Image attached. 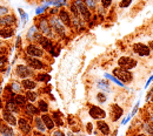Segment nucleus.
Listing matches in <instances>:
<instances>
[{
    "mask_svg": "<svg viewBox=\"0 0 153 136\" xmlns=\"http://www.w3.org/2000/svg\"><path fill=\"white\" fill-rule=\"evenodd\" d=\"M113 75L122 83H128L133 80V75L130 70L127 69H122V68H114L113 69Z\"/></svg>",
    "mask_w": 153,
    "mask_h": 136,
    "instance_id": "1",
    "label": "nucleus"
},
{
    "mask_svg": "<svg viewBox=\"0 0 153 136\" xmlns=\"http://www.w3.org/2000/svg\"><path fill=\"white\" fill-rule=\"evenodd\" d=\"M118 65L119 67L122 68V69H132L137 66V61L132 58H128V56H122L119 60H118Z\"/></svg>",
    "mask_w": 153,
    "mask_h": 136,
    "instance_id": "2",
    "label": "nucleus"
},
{
    "mask_svg": "<svg viewBox=\"0 0 153 136\" xmlns=\"http://www.w3.org/2000/svg\"><path fill=\"white\" fill-rule=\"evenodd\" d=\"M133 51L134 53H137L139 56H149L151 54V49L145 43H134L133 45Z\"/></svg>",
    "mask_w": 153,
    "mask_h": 136,
    "instance_id": "3",
    "label": "nucleus"
},
{
    "mask_svg": "<svg viewBox=\"0 0 153 136\" xmlns=\"http://www.w3.org/2000/svg\"><path fill=\"white\" fill-rule=\"evenodd\" d=\"M74 4H75V6H77L79 13H80V14L83 15V18L85 19V21H89V20L91 19V13H90L87 6H86L81 0H77Z\"/></svg>",
    "mask_w": 153,
    "mask_h": 136,
    "instance_id": "4",
    "label": "nucleus"
},
{
    "mask_svg": "<svg viewBox=\"0 0 153 136\" xmlns=\"http://www.w3.org/2000/svg\"><path fill=\"white\" fill-rule=\"evenodd\" d=\"M89 114L92 119H95V120H100V119H104L106 116V113L104 109H101L100 107L98 106H92L89 110Z\"/></svg>",
    "mask_w": 153,
    "mask_h": 136,
    "instance_id": "5",
    "label": "nucleus"
},
{
    "mask_svg": "<svg viewBox=\"0 0 153 136\" xmlns=\"http://www.w3.org/2000/svg\"><path fill=\"white\" fill-rule=\"evenodd\" d=\"M26 52H27L29 55L33 56V58H40V56H42V54H44L42 49H41L39 46H37V45H30V46H27Z\"/></svg>",
    "mask_w": 153,
    "mask_h": 136,
    "instance_id": "6",
    "label": "nucleus"
},
{
    "mask_svg": "<svg viewBox=\"0 0 153 136\" xmlns=\"http://www.w3.org/2000/svg\"><path fill=\"white\" fill-rule=\"evenodd\" d=\"M51 26L53 27V30L59 34V35H62V36L65 35V27H64V25L61 24L60 20L57 19L56 17H53V18L51 19Z\"/></svg>",
    "mask_w": 153,
    "mask_h": 136,
    "instance_id": "7",
    "label": "nucleus"
},
{
    "mask_svg": "<svg viewBox=\"0 0 153 136\" xmlns=\"http://www.w3.org/2000/svg\"><path fill=\"white\" fill-rule=\"evenodd\" d=\"M34 39H39V42H40V45L44 47V49H46V51H52L53 49V46H52V42H51V40H48L47 38H44V36H41L40 34H35L34 35ZM33 39V40H34Z\"/></svg>",
    "mask_w": 153,
    "mask_h": 136,
    "instance_id": "8",
    "label": "nucleus"
},
{
    "mask_svg": "<svg viewBox=\"0 0 153 136\" xmlns=\"http://www.w3.org/2000/svg\"><path fill=\"white\" fill-rule=\"evenodd\" d=\"M122 108L118 104H112L111 106V114H112V121H118L122 116Z\"/></svg>",
    "mask_w": 153,
    "mask_h": 136,
    "instance_id": "9",
    "label": "nucleus"
},
{
    "mask_svg": "<svg viewBox=\"0 0 153 136\" xmlns=\"http://www.w3.org/2000/svg\"><path fill=\"white\" fill-rule=\"evenodd\" d=\"M17 74H18L20 77L26 79V77H29V76H31V75H32V70H31L27 66L19 65V66L17 67Z\"/></svg>",
    "mask_w": 153,
    "mask_h": 136,
    "instance_id": "10",
    "label": "nucleus"
},
{
    "mask_svg": "<svg viewBox=\"0 0 153 136\" xmlns=\"http://www.w3.org/2000/svg\"><path fill=\"white\" fill-rule=\"evenodd\" d=\"M39 30L42 32L44 35H47V36H51V34H52V31H51V27H50V25H48V22L45 20V19H42V20H40V22H39Z\"/></svg>",
    "mask_w": 153,
    "mask_h": 136,
    "instance_id": "11",
    "label": "nucleus"
},
{
    "mask_svg": "<svg viewBox=\"0 0 153 136\" xmlns=\"http://www.w3.org/2000/svg\"><path fill=\"white\" fill-rule=\"evenodd\" d=\"M2 117H4V120L8 123V124H11V126H17V119L14 117V115H12V113L11 111H8V110H4V113H2Z\"/></svg>",
    "mask_w": 153,
    "mask_h": 136,
    "instance_id": "12",
    "label": "nucleus"
},
{
    "mask_svg": "<svg viewBox=\"0 0 153 136\" xmlns=\"http://www.w3.org/2000/svg\"><path fill=\"white\" fill-rule=\"evenodd\" d=\"M27 64L31 68H34V69H42L44 68V64L39 60V59H34V58H27L26 59Z\"/></svg>",
    "mask_w": 153,
    "mask_h": 136,
    "instance_id": "13",
    "label": "nucleus"
},
{
    "mask_svg": "<svg viewBox=\"0 0 153 136\" xmlns=\"http://www.w3.org/2000/svg\"><path fill=\"white\" fill-rule=\"evenodd\" d=\"M19 129L24 133V134H30L31 133V124L25 120V119H19Z\"/></svg>",
    "mask_w": 153,
    "mask_h": 136,
    "instance_id": "14",
    "label": "nucleus"
},
{
    "mask_svg": "<svg viewBox=\"0 0 153 136\" xmlns=\"http://www.w3.org/2000/svg\"><path fill=\"white\" fill-rule=\"evenodd\" d=\"M14 21H15V18H14L13 15L1 17V18H0V26H6V27H8V26L13 25Z\"/></svg>",
    "mask_w": 153,
    "mask_h": 136,
    "instance_id": "15",
    "label": "nucleus"
},
{
    "mask_svg": "<svg viewBox=\"0 0 153 136\" xmlns=\"http://www.w3.org/2000/svg\"><path fill=\"white\" fill-rule=\"evenodd\" d=\"M41 120H42V122H44V124H45V127L48 129V130H51V129H53L54 128V121L52 120V117H50L48 115H42L41 116Z\"/></svg>",
    "mask_w": 153,
    "mask_h": 136,
    "instance_id": "16",
    "label": "nucleus"
},
{
    "mask_svg": "<svg viewBox=\"0 0 153 136\" xmlns=\"http://www.w3.org/2000/svg\"><path fill=\"white\" fill-rule=\"evenodd\" d=\"M97 127H98V129L101 132V134H104V135H108V134H110V127H108V124H107L105 121L99 120L98 123H97Z\"/></svg>",
    "mask_w": 153,
    "mask_h": 136,
    "instance_id": "17",
    "label": "nucleus"
},
{
    "mask_svg": "<svg viewBox=\"0 0 153 136\" xmlns=\"http://www.w3.org/2000/svg\"><path fill=\"white\" fill-rule=\"evenodd\" d=\"M59 17H60V20L62 24H65L66 26H70L71 25V18L68 15V12H66L65 9H61L59 12Z\"/></svg>",
    "mask_w": 153,
    "mask_h": 136,
    "instance_id": "18",
    "label": "nucleus"
},
{
    "mask_svg": "<svg viewBox=\"0 0 153 136\" xmlns=\"http://www.w3.org/2000/svg\"><path fill=\"white\" fill-rule=\"evenodd\" d=\"M23 87L26 88L27 90H32V89H34V88L37 87V83H35L34 81L30 80V79H24V81H23Z\"/></svg>",
    "mask_w": 153,
    "mask_h": 136,
    "instance_id": "19",
    "label": "nucleus"
},
{
    "mask_svg": "<svg viewBox=\"0 0 153 136\" xmlns=\"http://www.w3.org/2000/svg\"><path fill=\"white\" fill-rule=\"evenodd\" d=\"M0 134L2 136H13V130L10 128V126H1L0 127Z\"/></svg>",
    "mask_w": 153,
    "mask_h": 136,
    "instance_id": "20",
    "label": "nucleus"
},
{
    "mask_svg": "<svg viewBox=\"0 0 153 136\" xmlns=\"http://www.w3.org/2000/svg\"><path fill=\"white\" fill-rule=\"evenodd\" d=\"M7 110L8 111H14V113H19V107H18V104L15 103L14 100H11V101L7 103Z\"/></svg>",
    "mask_w": 153,
    "mask_h": 136,
    "instance_id": "21",
    "label": "nucleus"
},
{
    "mask_svg": "<svg viewBox=\"0 0 153 136\" xmlns=\"http://www.w3.org/2000/svg\"><path fill=\"white\" fill-rule=\"evenodd\" d=\"M26 111L31 114V115H38L39 114V108H37L35 106H33L32 103H29L27 106H26Z\"/></svg>",
    "mask_w": 153,
    "mask_h": 136,
    "instance_id": "22",
    "label": "nucleus"
},
{
    "mask_svg": "<svg viewBox=\"0 0 153 136\" xmlns=\"http://www.w3.org/2000/svg\"><path fill=\"white\" fill-rule=\"evenodd\" d=\"M98 88H100V89H102V90H105V92H110V90H111V87H110L108 82H106L105 80L98 81Z\"/></svg>",
    "mask_w": 153,
    "mask_h": 136,
    "instance_id": "23",
    "label": "nucleus"
},
{
    "mask_svg": "<svg viewBox=\"0 0 153 136\" xmlns=\"http://www.w3.org/2000/svg\"><path fill=\"white\" fill-rule=\"evenodd\" d=\"M14 33V31L13 30H10V28H4V30H0V36L1 38H10V36H12Z\"/></svg>",
    "mask_w": 153,
    "mask_h": 136,
    "instance_id": "24",
    "label": "nucleus"
},
{
    "mask_svg": "<svg viewBox=\"0 0 153 136\" xmlns=\"http://www.w3.org/2000/svg\"><path fill=\"white\" fill-rule=\"evenodd\" d=\"M34 122H35V127H37V129H38V130L44 132V130L46 129V127H45V124H44V122H42V120H41V119L37 117V119L34 120Z\"/></svg>",
    "mask_w": 153,
    "mask_h": 136,
    "instance_id": "25",
    "label": "nucleus"
},
{
    "mask_svg": "<svg viewBox=\"0 0 153 136\" xmlns=\"http://www.w3.org/2000/svg\"><path fill=\"white\" fill-rule=\"evenodd\" d=\"M26 100H27L26 96L19 94V95L15 96V100H14V101H15V103H17L18 106H26Z\"/></svg>",
    "mask_w": 153,
    "mask_h": 136,
    "instance_id": "26",
    "label": "nucleus"
},
{
    "mask_svg": "<svg viewBox=\"0 0 153 136\" xmlns=\"http://www.w3.org/2000/svg\"><path fill=\"white\" fill-rule=\"evenodd\" d=\"M38 104H39V110L40 111H42V113H47V110H48V106H47V103L44 101V100H40V101L38 102Z\"/></svg>",
    "mask_w": 153,
    "mask_h": 136,
    "instance_id": "27",
    "label": "nucleus"
},
{
    "mask_svg": "<svg viewBox=\"0 0 153 136\" xmlns=\"http://www.w3.org/2000/svg\"><path fill=\"white\" fill-rule=\"evenodd\" d=\"M26 99L27 100H30V101H35L37 100V94L34 93V92H31V90H27V93H26Z\"/></svg>",
    "mask_w": 153,
    "mask_h": 136,
    "instance_id": "28",
    "label": "nucleus"
},
{
    "mask_svg": "<svg viewBox=\"0 0 153 136\" xmlns=\"http://www.w3.org/2000/svg\"><path fill=\"white\" fill-rule=\"evenodd\" d=\"M53 117H54V121H56V123H57V126H62L64 124V122H62V120L60 119V115L58 114V113H54L53 114Z\"/></svg>",
    "mask_w": 153,
    "mask_h": 136,
    "instance_id": "29",
    "label": "nucleus"
},
{
    "mask_svg": "<svg viewBox=\"0 0 153 136\" xmlns=\"http://www.w3.org/2000/svg\"><path fill=\"white\" fill-rule=\"evenodd\" d=\"M105 77H108L111 81H113L114 83H117V85H119V86H122V82H120L116 76H113V75H110V74H105Z\"/></svg>",
    "mask_w": 153,
    "mask_h": 136,
    "instance_id": "30",
    "label": "nucleus"
},
{
    "mask_svg": "<svg viewBox=\"0 0 153 136\" xmlns=\"http://www.w3.org/2000/svg\"><path fill=\"white\" fill-rule=\"evenodd\" d=\"M97 100L100 102V103H104V102L107 100L106 94H105V93H99V94L97 95Z\"/></svg>",
    "mask_w": 153,
    "mask_h": 136,
    "instance_id": "31",
    "label": "nucleus"
},
{
    "mask_svg": "<svg viewBox=\"0 0 153 136\" xmlns=\"http://www.w3.org/2000/svg\"><path fill=\"white\" fill-rule=\"evenodd\" d=\"M85 5L86 6H89L91 9H95V2H94V0H85Z\"/></svg>",
    "mask_w": 153,
    "mask_h": 136,
    "instance_id": "32",
    "label": "nucleus"
},
{
    "mask_svg": "<svg viewBox=\"0 0 153 136\" xmlns=\"http://www.w3.org/2000/svg\"><path fill=\"white\" fill-rule=\"evenodd\" d=\"M144 127H145L146 133H147V134H150V136H153V127L152 126H150V124H145Z\"/></svg>",
    "mask_w": 153,
    "mask_h": 136,
    "instance_id": "33",
    "label": "nucleus"
},
{
    "mask_svg": "<svg viewBox=\"0 0 153 136\" xmlns=\"http://www.w3.org/2000/svg\"><path fill=\"white\" fill-rule=\"evenodd\" d=\"M48 80H50V75L47 74H42L38 76V81H48Z\"/></svg>",
    "mask_w": 153,
    "mask_h": 136,
    "instance_id": "34",
    "label": "nucleus"
},
{
    "mask_svg": "<svg viewBox=\"0 0 153 136\" xmlns=\"http://www.w3.org/2000/svg\"><path fill=\"white\" fill-rule=\"evenodd\" d=\"M35 34H37L35 27H32V28H31V31L29 32V34H27V38H30L31 40H33V39H34V36H33V35H35Z\"/></svg>",
    "mask_w": 153,
    "mask_h": 136,
    "instance_id": "35",
    "label": "nucleus"
},
{
    "mask_svg": "<svg viewBox=\"0 0 153 136\" xmlns=\"http://www.w3.org/2000/svg\"><path fill=\"white\" fill-rule=\"evenodd\" d=\"M131 2H132V0H122L120 7H127V6H130Z\"/></svg>",
    "mask_w": 153,
    "mask_h": 136,
    "instance_id": "36",
    "label": "nucleus"
},
{
    "mask_svg": "<svg viewBox=\"0 0 153 136\" xmlns=\"http://www.w3.org/2000/svg\"><path fill=\"white\" fill-rule=\"evenodd\" d=\"M111 2H112V0H101V6L108 7V6H111Z\"/></svg>",
    "mask_w": 153,
    "mask_h": 136,
    "instance_id": "37",
    "label": "nucleus"
},
{
    "mask_svg": "<svg viewBox=\"0 0 153 136\" xmlns=\"http://www.w3.org/2000/svg\"><path fill=\"white\" fill-rule=\"evenodd\" d=\"M7 12H8V8L7 7H0V17H2V15H6L7 14Z\"/></svg>",
    "mask_w": 153,
    "mask_h": 136,
    "instance_id": "38",
    "label": "nucleus"
},
{
    "mask_svg": "<svg viewBox=\"0 0 153 136\" xmlns=\"http://www.w3.org/2000/svg\"><path fill=\"white\" fill-rule=\"evenodd\" d=\"M71 9H72V12H73V14H74V17H77V15L79 14V11H78V8H77V6H75V4H73V5H72V7H71Z\"/></svg>",
    "mask_w": 153,
    "mask_h": 136,
    "instance_id": "39",
    "label": "nucleus"
},
{
    "mask_svg": "<svg viewBox=\"0 0 153 136\" xmlns=\"http://www.w3.org/2000/svg\"><path fill=\"white\" fill-rule=\"evenodd\" d=\"M92 129H93V124L92 123H87V127H86V130L89 134H92Z\"/></svg>",
    "mask_w": 153,
    "mask_h": 136,
    "instance_id": "40",
    "label": "nucleus"
},
{
    "mask_svg": "<svg viewBox=\"0 0 153 136\" xmlns=\"http://www.w3.org/2000/svg\"><path fill=\"white\" fill-rule=\"evenodd\" d=\"M138 106H139V102L135 104V107H134V109H133V111H132V114H131V116H133L135 113H137V110H138Z\"/></svg>",
    "mask_w": 153,
    "mask_h": 136,
    "instance_id": "41",
    "label": "nucleus"
},
{
    "mask_svg": "<svg viewBox=\"0 0 153 136\" xmlns=\"http://www.w3.org/2000/svg\"><path fill=\"white\" fill-rule=\"evenodd\" d=\"M5 62H6V59H5V58H1V56H0V67H2V66L5 65Z\"/></svg>",
    "mask_w": 153,
    "mask_h": 136,
    "instance_id": "42",
    "label": "nucleus"
},
{
    "mask_svg": "<svg viewBox=\"0 0 153 136\" xmlns=\"http://www.w3.org/2000/svg\"><path fill=\"white\" fill-rule=\"evenodd\" d=\"M53 136H65V134H62L61 132H56V133L53 134Z\"/></svg>",
    "mask_w": 153,
    "mask_h": 136,
    "instance_id": "43",
    "label": "nucleus"
},
{
    "mask_svg": "<svg viewBox=\"0 0 153 136\" xmlns=\"http://www.w3.org/2000/svg\"><path fill=\"white\" fill-rule=\"evenodd\" d=\"M149 47H150V49H152L153 51V40H151V41L149 42Z\"/></svg>",
    "mask_w": 153,
    "mask_h": 136,
    "instance_id": "44",
    "label": "nucleus"
},
{
    "mask_svg": "<svg viewBox=\"0 0 153 136\" xmlns=\"http://www.w3.org/2000/svg\"><path fill=\"white\" fill-rule=\"evenodd\" d=\"M13 86H14V89H15V90H19V88H20V87H19L17 83H13Z\"/></svg>",
    "mask_w": 153,
    "mask_h": 136,
    "instance_id": "45",
    "label": "nucleus"
},
{
    "mask_svg": "<svg viewBox=\"0 0 153 136\" xmlns=\"http://www.w3.org/2000/svg\"><path fill=\"white\" fill-rule=\"evenodd\" d=\"M57 12H58V9H57V8H53V9L51 11V13H52V14H56Z\"/></svg>",
    "mask_w": 153,
    "mask_h": 136,
    "instance_id": "46",
    "label": "nucleus"
},
{
    "mask_svg": "<svg viewBox=\"0 0 153 136\" xmlns=\"http://www.w3.org/2000/svg\"><path fill=\"white\" fill-rule=\"evenodd\" d=\"M68 135H70V136H73V134H72V133H68Z\"/></svg>",
    "mask_w": 153,
    "mask_h": 136,
    "instance_id": "47",
    "label": "nucleus"
},
{
    "mask_svg": "<svg viewBox=\"0 0 153 136\" xmlns=\"http://www.w3.org/2000/svg\"><path fill=\"white\" fill-rule=\"evenodd\" d=\"M151 120H152V122H153V115L151 116Z\"/></svg>",
    "mask_w": 153,
    "mask_h": 136,
    "instance_id": "48",
    "label": "nucleus"
},
{
    "mask_svg": "<svg viewBox=\"0 0 153 136\" xmlns=\"http://www.w3.org/2000/svg\"><path fill=\"white\" fill-rule=\"evenodd\" d=\"M152 101H153V99H152Z\"/></svg>",
    "mask_w": 153,
    "mask_h": 136,
    "instance_id": "49",
    "label": "nucleus"
},
{
    "mask_svg": "<svg viewBox=\"0 0 153 136\" xmlns=\"http://www.w3.org/2000/svg\"><path fill=\"white\" fill-rule=\"evenodd\" d=\"M94 1H95V0H94Z\"/></svg>",
    "mask_w": 153,
    "mask_h": 136,
    "instance_id": "50",
    "label": "nucleus"
}]
</instances>
